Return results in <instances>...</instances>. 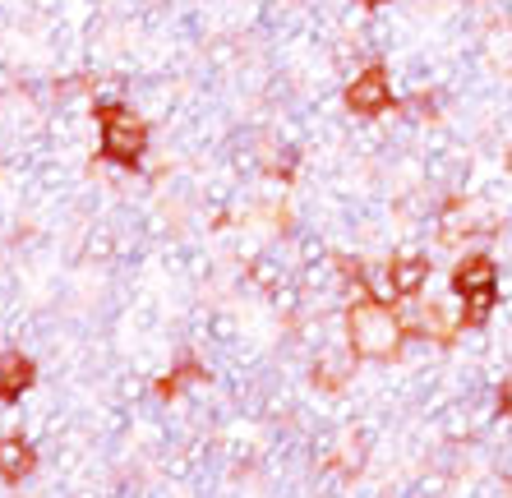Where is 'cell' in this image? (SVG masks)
Returning a JSON list of instances; mask_svg holds the SVG:
<instances>
[{
	"mask_svg": "<svg viewBox=\"0 0 512 498\" xmlns=\"http://www.w3.org/2000/svg\"><path fill=\"white\" fill-rule=\"evenodd\" d=\"M365 5H383V0H365Z\"/></svg>",
	"mask_w": 512,
	"mask_h": 498,
	"instance_id": "10",
	"label": "cell"
},
{
	"mask_svg": "<svg viewBox=\"0 0 512 498\" xmlns=\"http://www.w3.org/2000/svg\"><path fill=\"white\" fill-rule=\"evenodd\" d=\"M346 346L365 360H388L402 346V319L379 300H356L346 309Z\"/></svg>",
	"mask_w": 512,
	"mask_h": 498,
	"instance_id": "1",
	"label": "cell"
},
{
	"mask_svg": "<svg viewBox=\"0 0 512 498\" xmlns=\"http://www.w3.org/2000/svg\"><path fill=\"white\" fill-rule=\"evenodd\" d=\"M33 379H37V369L24 351H5L0 356V402H19L33 388Z\"/></svg>",
	"mask_w": 512,
	"mask_h": 498,
	"instance_id": "4",
	"label": "cell"
},
{
	"mask_svg": "<svg viewBox=\"0 0 512 498\" xmlns=\"http://www.w3.org/2000/svg\"><path fill=\"white\" fill-rule=\"evenodd\" d=\"M346 107L356 111V116H383V111L393 107V79H388V70H379V65L360 70L356 79L346 83Z\"/></svg>",
	"mask_w": 512,
	"mask_h": 498,
	"instance_id": "3",
	"label": "cell"
},
{
	"mask_svg": "<svg viewBox=\"0 0 512 498\" xmlns=\"http://www.w3.org/2000/svg\"><path fill=\"white\" fill-rule=\"evenodd\" d=\"M393 268V286H397V296H420L429 282V259L425 254H402V259L388 263Z\"/></svg>",
	"mask_w": 512,
	"mask_h": 498,
	"instance_id": "7",
	"label": "cell"
},
{
	"mask_svg": "<svg viewBox=\"0 0 512 498\" xmlns=\"http://www.w3.org/2000/svg\"><path fill=\"white\" fill-rule=\"evenodd\" d=\"M97 116H102V153H107L111 162H120V166L139 162L143 148H148V125H143L130 107H116V102L102 107Z\"/></svg>",
	"mask_w": 512,
	"mask_h": 498,
	"instance_id": "2",
	"label": "cell"
},
{
	"mask_svg": "<svg viewBox=\"0 0 512 498\" xmlns=\"http://www.w3.org/2000/svg\"><path fill=\"white\" fill-rule=\"evenodd\" d=\"M499 415L503 420H512V379L499 383Z\"/></svg>",
	"mask_w": 512,
	"mask_h": 498,
	"instance_id": "9",
	"label": "cell"
},
{
	"mask_svg": "<svg viewBox=\"0 0 512 498\" xmlns=\"http://www.w3.org/2000/svg\"><path fill=\"white\" fill-rule=\"evenodd\" d=\"M480 286H499V263L489 254H466L453 268V291L466 296V291H480Z\"/></svg>",
	"mask_w": 512,
	"mask_h": 498,
	"instance_id": "5",
	"label": "cell"
},
{
	"mask_svg": "<svg viewBox=\"0 0 512 498\" xmlns=\"http://www.w3.org/2000/svg\"><path fill=\"white\" fill-rule=\"evenodd\" d=\"M37 452L24 439H0V480L5 485H24V475H33Z\"/></svg>",
	"mask_w": 512,
	"mask_h": 498,
	"instance_id": "6",
	"label": "cell"
},
{
	"mask_svg": "<svg viewBox=\"0 0 512 498\" xmlns=\"http://www.w3.org/2000/svg\"><path fill=\"white\" fill-rule=\"evenodd\" d=\"M494 309H499V286L466 291V296H462V323H466V328H485Z\"/></svg>",
	"mask_w": 512,
	"mask_h": 498,
	"instance_id": "8",
	"label": "cell"
}]
</instances>
